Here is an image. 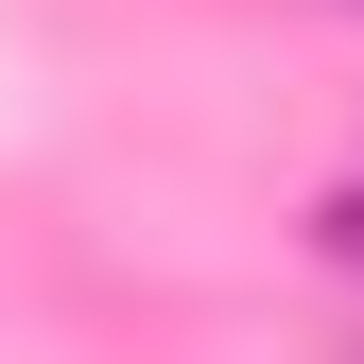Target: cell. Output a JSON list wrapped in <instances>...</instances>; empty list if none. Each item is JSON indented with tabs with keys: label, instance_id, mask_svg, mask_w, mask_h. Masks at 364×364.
<instances>
[{
	"label": "cell",
	"instance_id": "cell-1",
	"mask_svg": "<svg viewBox=\"0 0 364 364\" xmlns=\"http://www.w3.org/2000/svg\"><path fill=\"white\" fill-rule=\"evenodd\" d=\"M330 260H347V278H364V173H347V191H330Z\"/></svg>",
	"mask_w": 364,
	"mask_h": 364
}]
</instances>
